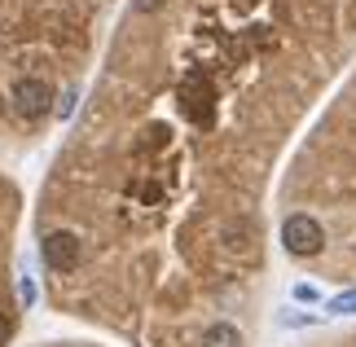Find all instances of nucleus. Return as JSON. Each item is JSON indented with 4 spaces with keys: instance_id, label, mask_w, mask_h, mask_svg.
Wrapping results in <instances>:
<instances>
[{
    "instance_id": "1",
    "label": "nucleus",
    "mask_w": 356,
    "mask_h": 347,
    "mask_svg": "<svg viewBox=\"0 0 356 347\" xmlns=\"http://www.w3.org/2000/svg\"><path fill=\"white\" fill-rule=\"evenodd\" d=\"M9 106L22 123H35L58 106V88H53V79H44V75H18L9 84Z\"/></svg>"
},
{
    "instance_id": "2",
    "label": "nucleus",
    "mask_w": 356,
    "mask_h": 347,
    "mask_svg": "<svg viewBox=\"0 0 356 347\" xmlns=\"http://www.w3.org/2000/svg\"><path fill=\"white\" fill-rule=\"evenodd\" d=\"M282 246H286V255H295V259L321 255V251H325V229H321V220L308 216V211H291V216L282 220Z\"/></svg>"
},
{
    "instance_id": "3",
    "label": "nucleus",
    "mask_w": 356,
    "mask_h": 347,
    "mask_svg": "<svg viewBox=\"0 0 356 347\" xmlns=\"http://www.w3.org/2000/svg\"><path fill=\"white\" fill-rule=\"evenodd\" d=\"M40 255H44L49 273L62 282V277L79 273V264H84V242H79L75 233H66V229H49L44 238H40Z\"/></svg>"
},
{
    "instance_id": "4",
    "label": "nucleus",
    "mask_w": 356,
    "mask_h": 347,
    "mask_svg": "<svg viewBox=\"0 0 356 347\" xmlns=\"http://www.w3.org/2000/svg\"><path fill=\"white\" fill-rule=\"evenodd\" d=\"M325 316L321 312H304V308H282L277 312V325L282 330H308V325H321Z\"/></svg>"
},
{
    "instance_id": "5",
    "label": "nucleus",
    "mask_w": 356,
    "mask_h": 347,
    "mask_svg": "<svg viewBox=\"0 0 356 347\" xmlns=\"http://www.w3.org/2000/svg\"><path fill=\"white\" fill-rule=\"evenodd\" d=\"M325 312L330 316H356V290H343V295H334L325 303Z\"/></svg>"
},
{
    "instance_id": "6",
    "label": "nucleus",
    "mask_w": 356,
    "mask_h": 347,
    "mask_svg": "<svg viewBox=\"0 0 356 347\" xmlns=\"http://www.w3.org/2000/svg\"><path fill=\"white\" fill-rule=\"evenodd\" d=\"M291 295H295V303H317V299H321V290L312 286V282H295Z\"/></svg>"
},
{
    "instance_id": "7",
    "label": "nucleus",
    "mask_w": 356,
    "mask_h": 347,
    "mask_svg": "<svg viewBox=\"0 0 356 347\" xmlns=\"http://www.w3.org/2000/svg\"><path fill=\"white\" fill-rule=\"evenodd\" d=\"M18 299L26 303V308L35 303V277H31V273H22V282H18Z\"/></svg>"
},
{
    "instance_id": "8",
    "label": "nucleus",
    "mask_w": 356,
    "mask_h": 347,
    "mask_svg": "<svg viewBox=\"0 0 356 347\" xmlns=\"http://www.w3.org/2000/svg\"><path fill=\"white\" fill-rule=\"evenodd\" d=\"M9 339H13V316L0 308V347H9Z\"/></svg>"
},
{
    "instance_id": "9",
    "label": "nucleus",
    "mask_w": 356,
    "mask_h": 347,
    "mask_svg": "<svg viewBox=\"0 0 356 347\" xmlns=\"http://www.w3.org/2000/svg\"><path fill=\"white\" fill-rule=\"evenodd\" d=\"M159 5H163V0H132V9H136V13H154Z\"/></svg>"
}]
</instances>
